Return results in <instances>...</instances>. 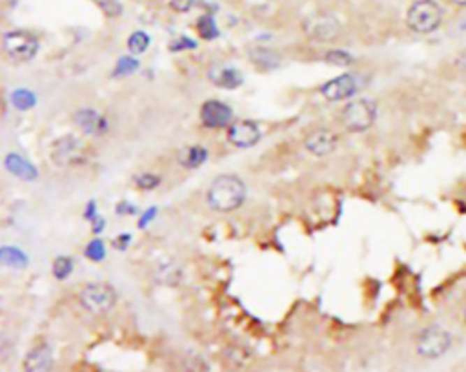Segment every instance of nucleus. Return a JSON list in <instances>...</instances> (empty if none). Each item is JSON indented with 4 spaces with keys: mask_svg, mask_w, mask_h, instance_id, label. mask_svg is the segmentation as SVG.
<instances>
[{
    "mask_svg": "<svg viewBox=\"0 0 466 372\" xmlns=\"http://www.w3.org/2000/svg\"><path fill=\"white\" fill-rule=\"evenodd\" d=\"M208 205L215 212H233L240 208L246 199V185L240 177L233 173H224L219 176L208 188Z\"/></svg>",
    "mask_w": 466,
    "mask_h": 372,
    "instance_id": "obj_1",
    "label": "nucleus"
},
{
    "mask_svg": "<svg viewBox=\"0 0 466 372\" xmlns=\"http://www.w3.org/2000/svg\"><path fill=\"white\" fill-rule=\"evenodd\" d=\"M117 290L110 283H89L79 290L80 307L93 316H106L117 305Z\"/></svg>",
    "mask_w": 466,
    "mask_h": 372,
    "instance_id": "obj_2",
    "label": "nucleus"
},
{
    "mask_svg": "<svg viewBox=\"0 0 466 372\" xmlns=\"http://www.w3.org/2000/svg\"><path fill=\"white\" fill-rule=\"evenodd\" d=\"M443 22V8L435 0H416L407 13L408 28L419 35L435 31Z\"/></svg>",
    "mask_w": 466,
    "mask_h": 372,
    "instance_id": "obj_3",
    "label": "nucleus"
},
{
    "mask_svg": "<svg viewBox=\"0 0 466 372\" xmlns=\"http://www.w3.org/2000/svg\"><path fill=\"white\" fill-rule=\"evenodd\" d=\"M86 155H88V148L75 135H62L53 141L50 150L51 161L59 168L79 166L86 161Z\"/></svg>",
    "mask_w": 466,
    "mask_h": 372,
    "instance_id": "obj_4",
    "label": "nucleus"
},
{
    "mask_svg": "<svg viewBox=\"0 0 466 372\" xmlns=\"http://www.w3.org/2000/svg\"><path fill=\"white\" fill-rule=\"evenodd\" d=\"M375 115H377V106H375L374 101L357 99V101H351L342 108L341 121L348 131L359 134V131L368 130L370 126L374 124Z\"/></svg>",
    "mask_w": 466,
    "mask_h": 372,
    "instance_id": "obj_5",
    "label": "nucleus"
},
{
    "mask_svg": "<svg viewBox=\"0 0 466 372\" xmlns=\"http://www.w3.org/2000/svg\"><path fill=\"white\" fill-rule=\"evenodd\" d=\"M6 55L15 62H29L38 53V38L24 29H13L2 37Z\"/></svg>",
    "mask_w": 466,
    "mask_h": 372,
    "instance_id": "obj_6",
    "label": "nucleus"
},
{
    "mask_svg": "<svg viewBox=\"0 0 466 372\" xmlns=\"http://www.w3.org/2000/svg\"><path fill=\"white\" fill-rule=\"evenodd\" d=\"M450 347H452V336L443 327L430 325L417 336V352L425 358H439L446 354Z\"/></svg>",
    "mask_w": 466,
    "mask_h": 372,
    "instance_id": "obj_7",
    "label": "nucleus"
},
{
    "mask_svg": "<svg viewBox=\"0 0 466 372\" xmlns=\"http://www.w3.org/2000/svg\"><path fill=\"white\" fill-rule=\"evenodd\" d=\"M303 29L312 41L315 42H330L341 33V24L330 13L312 15L303 24Z\"/></svg>",
    "mask_w": 466,
    "mask_h": 372,
    "instance_id": "obj_8",
    "label": "nucleus"
},
{
    "mask_svg": "<svg viewBox=\"0 0 466 372\" xmlns=\"http://www.w3.org/2000/svg\"><path fill=\"white\" fill-rule=\"evenodd\" d=\"M231 117L233 112L226 103L212 99L201 106L198 112V119L203 122V126L210 128V130H221V128H228L231 124Z\"/></svg>",
    "mask_w": 466,
    "mask_h": 372,
    "instance_id": "obj_9",
    "label": "nucleus"
},
{
    "mask_svg": "<svg viewBox=\"0 0 466 372\" xmlns=\"http://www.w3.org/2000/svg\"><path fill=\"white\" fill-rule=\"evenodd\" d=\"M361 88V77L356 73H347L341 75L337 79L328 80L321 88L323 97L332 101V103H337V101H344V99L354 97Z\"/></svg>",
    "mask_w": 466,
    "mask_h": 372,
    "instance_id": "obj_10",
    "label": "nucleus"
},
{
    "mask_svg": "<svg viewBox=\"0 0 466 372\" xmlns=\"http://www.w3.org/2000/svg\"><path fill=\"white\" fill-rule=\"evenodd\" d=\"M73 122L82 134L92 135V137H102L110 130V122L101 112L93 108H80L73 113Z\"/></svg>",
    "mask_w": 466,
    "mask_h": 372,
    "instance_id": "obj_11",
    "label": "nucleus"
},
{
    "mask_svg": "<svg viewBox=\"0 0 466 372\" xmlns=\"http://www.w3.org/2000/svg\"><path fill=\"white\" fill-rule=\"evenodd\" d=\"M261 139V130L254 121H235L228 126V141L237 148H252Z\"/></svg>",
    "mask_w": 466,
    "mask_h": 372,
    "instance_id": "obj_12",
    "label": "nucleus"
},
{
    "mask_svg": "<svg viewBox=\"0 0 466 372\" xmlns=\"http://www.w3.org/2000/svg\"><path fill=\"white\" fill-rule=\"evenodd\" d=\"M337 145H339L337 134L332 130H328V128H319V130H314L312 134L306 135V139H305L306 150H308L310 154L319 155V157L332 154L333 150L337 148Z\"/></svg>",
    "mask_w": 466,
    "mask_h": 372,
    "instance_id": "obj_13",
    "label": "nucleus"
},
{
    "mask_svg": "<svg viewBox=\"0 0 466 372\" xmlns=\"http://www.w3.org/2000/svg\"><path fill=\"white\" fill-rule=\"evenodd\" d=\"M53 350L48 343L35 345L24 358V372H51Z\"/></svg>",
    "mask_w": 466,
    "mask_h": 372,
    "instance_id": "obj_14",
    "label": "nucleus"
},
{
    "mask_svg": "<svg viewBox=\"0 0 466 372\" xmlns=\"http://www.w3.org/2000/svg\"><path fill=\"white\" fill-rule=\"evenodd\" d=\"M4 164H6V170H8V172L13 173V176L19 177V179H22V181H35V179L38 177L37 168L33 166L28 159L22 157V155H19V154L6 155Z\"/></svg>",
    "mask_w": 466,
    "mask_h": 372,
    "instance_id": "obj_15",
    "label": "nucleus"
},
{
    "mask_svg": "<svg viewBox=\"0 0 466 372\" xmlns=\"http://www.w3.org/2000/svg\"><path fill=\"white\" fill-rule=\"evenodd\" d=\"M208 79L212 80L215 86L219 88H226V90H233L237 86L242 84V77H240L239 71L235 68H231V66H213L210 68L208 71Z\"/></svg>",
    "mask_w": 466,
    "mask_h": 372,
    "instance_id": "obj_16",
    "label": "nucleus"
},
{
    "mask_svg": "<svg viewBox=\"0 0 466 372\" xmlns=\"http://www.w3.org/2000/svg\"><path fill=\"white\" fill-rule=\"evenodd\" d=\"M248 55H249V61H252V64L263 71L275 70V68L281 66V55H279L275 50H272V48L257 46V48H254V50H249Z\"/></svg>",
    "mask_w": 466,
    "mask_h": 372,
    "instance_id": "obj_17",
    "label": "nucleus"
},
{
    "mask_svg": "<svg viewBox=\"0 0 466 372\" xmlns=\"http://www.w3.org/2000/svg\"><path fill=\"white\" fill-rule=\"evenodd\" d=\"M155 278L161 285H166V287H177V285L182 281V270L177 263L173 261H162L159 263L157 269H155Z\"/></svg>",
    "mask_w": 466,
    "mask_h": 372,
    "instance_id": "obj_18",
    "label": "nucleus"
},
{
    "mask_svg": "<svg viewBox=\"0 0 466 372\" xmlns=\"http://www.w3.org/2000/svg\"><path fill=\"white\" fill-rule=\"evenodd\" d=\"M206 161H208V150L204 148V146H186L179 155L180 166L188 168V170H195V168L203 166Z\"/></svg>",
    "mask_w": 466,
    "mask_h": 372,
    "instance_id": "obj_19",
    "label": "nucleus"
},
{
    "mask_svg": "<svg viewBox=\"0 0 466 372\" xmlns=\"http://www.w3.org/2000/svg\"><path fill=\"white\" fill-rule=\"evenodd\" d=\"M0 265L11 266V269H24L28 265V257L19 248L0 247Z\"/></svg>",
    "mask_w": 466,
    "mask_h": 372,
    "instance_id": "obj_20",
    "label": "nucleus"
},
{
    "mask_svg": "<svg viewBox=\"0 0 466 372\" xmlns=\"http://www.w3.org/2000/svg\"><path fill=\"white\" fill-rule=\"evenodd\" d=\"M11 103L17 110H31L37 103V97H35V93L29 92V90H17L11 95Z\"/></svg>",
    "mask_w": 466,
    "mask_h": 372,
    "instance_id": "obj_21",
    "label": "nucleus"
},
{
    "mask_svg": "<svg viewBox=\"0 0 466 372\" xmlns=\"http://www.w3.org/2000/svg\"><path fill=\"white\" fill-rule=\"evenodd\" d=\"M150 46V37L144 31H135L131 33V37L128 38V50L133 55H140L148 50Z\"/></svg>",
    "mask_w": 466,
    "mask_h": 372,
    "instance_id": "obj_22",
    "label": "nucleus"
},
{
    "mask_svg": "<svg viewBox=\"0 0 466 372\" xmlns=\"http://www.w3.org/2000/svg\"><path fill=\"white\" fill-rule=\"evenodd\" d=\"M53 276H55L59 281H62V279L70 278L71 272H73V259L68 256H60L57 257L55 263H53Z\"/></svg>",
    "mask_w": 466,
    "mask_h": 372,
    "instance_id": "obj_23",
    "label": "nucleus"
},
{
    "mask_svg": "<svg viewBox=\"0 0 466 372\" xmlns=\"http://www.w3.org/2000/svg\"><path fill=\"white\" fill-rule=\"evenodd\" d=\"M139 70V62L133 57H122L117 62L115 70H113V75L115 77H128V75L135 73V71Z\"/></svg>",
    "mask_w": 466,
    "mask_h": 372,
    "instance_id": "obj_24",
    "label": "nucleus"
},
{
    "mask_svg": "<svg viewBox=\"0 0 466 372\" xmlns=\"http://www.w3.org/2000/svg\"><path fill=\"white\" fill-rule=\"evenodd\" d=\"M197 31L198 35L206 38V41H212V38H215L219 35V29L217 26H215V22H213L212 17H201L197 22Z\"/></svg>",
    "mask_w": 466,
    "mask_h": 372,
    "instance_id": "obj_25",
    "label": "nucleus"
},
{
    "mask_svg": "<svg viewBox=\"0 0 466 372\" xmlns=\"http://www.w3.org/2000/svg\"><path fill=\"white\" fill-rule=\"evenodd\" d=\"M159 185H161V177L155 176V173H140V176L135 177V186L140 190H153Z\"/></svg>",
    "mask_w": 466,
    "mask_h": 372,
    "instance_id": "obj_26",
    "label": "nucleus"
},
{
    "mask_svg": "<svg viewBox=\"0 0 466 372\" xmlns=\"http://www.w3.org/2000/svg\"><path fill=\"white\" fill-rule=\"evenodd\" d=\"M84 254L92 261H102L106 257V247H104V243H102L101 239H93L88 247H86Z\"/></svg>",
    "mask_w": 466,
    "mask_h": 372,
    "instance_id": "obj_27",
    "label": "nucleus"
},
{
    "mask_svg": "<svg viewBox=\"0 0 466 372\" xmlns=\"http://www.w3.org/2000/svg\"><path fill=\"white\" fill-rule=\"evenodd\" d=\"M97 4L101 6V10L110 17H119L122 13V6L119 0H97Z\"/></svg>",
    "mask_w": 466,
    "mask_h": 372,
    "instance_id": "obj_28",
    "label": "nucleus"
},
{
    "mask_svg": "<svg viewBox=\"0 0 466 372\" xmlns=\"http://www.w3.org/2000/svg\"><path fill=\"white\" fill-rule=\"evenodd\" d=\"M326 61L332 62V64L344 66V64H350L351 57L347 55V53H344V52H330L326 55Z\"/></svg>",
    "mask_w": 466,
    "mask_h": 372,
    "instance_id": "obj_29",
    "label": "nucleus"
},
{
    "mask_svg": "<svg viewBox=\"0 0 466 372\" xmlns=\"http://www.w3.org/2000/svg\"><path fill=\"white\" fill-rule=\"evenodd\" d=\"M194 6V0H171V8L175 11H189Z\"/></svg>",
    "mask_w": 466,
    "mask_h": 372,
    "instance_id": "obj_30",
    "label": "nucleus"
},
{
    "mask_svg": "<svg viewBox=\"0 0 466 372\" xmlns=\"http://www.w3.org/2000/svg\"><path fill=\"white\" fill-rule=\"evenodd\" d=\"M195 42L189 41V38H179V42H173L171 44V50H194Z\"/></svg>",
    "mask_w": 466,
    "mask_h": 372,
    "instance_id": "obj_31",
    "label": "nucleus"
},
{
    "mask_svg": "<svg viewBox=\"0 0 466 372\" xmlns=\"http://www.w3.org/2000/svg\"><path fill=\"white\" fill-rule=\"evenodd\" d=\"M155 214H157V210L150 208L148 212H146V214L143 215V219H140V227H146V224H148L150 221H152V219L155 217Z\"/></svg>",
    "mask_w": 466,
    "mask_h": 372,
    "instance_id": "obj_32",
    "label": "nucleus"
},
{
    "mask_svg": "<svg viewBox=\"0 0 466 372\" xmlns=\"http://www.w3.org/2000/svg\"><path fill=\"white\" fill-rule=\"evenodd\" d=\"M119 214H137V210H135V206L128 205V203H120L119 205V210H117Z\"/></svg>",
    "mask_w": 466,
    "mask_h": 372,
    "instance_id": "obj_33",
    "label": "nucleus"
},
{
    "mask_svg": "<svg viewBox=\"0 0 466 372\" xmlns=\"http://www.w3.org/2000/svg\"><path fill=\"white\" fill-rule=\"evenodd\" d=\"M119 238H120V243H119V241H115V247L119 248V250H124V248L128 247L129 236H128V234H126V236H119Z\"/></svg>",
    "mask_w": 466,
    "mask_h": 372,
    "instance_id": "obj_34",
    "label": "nucleus"
},
{
    "mask_svg": "<svg viewBox=\"0 0 466 372\" xmlns=\"http://www.w3.org/2000/svg\"><path fill=\"white\" fill-rule=\"evenodd\" d=\"M104 228V219L101 217H93V232L99 234Z\"/></svg>",
    "mask_w": 466,
    "mask_h": 372,
    "instance_id": "obj_35",
    "label": "nucleus"
},
{
    "mask_svg": "<svg viewBox=\"0 0 466 372\" xmlns=\"http://www.w3.org/2000/svg\"><path fill=\"white\" fill-rule=\"evenodd\" d=\"M457 68L466 75V53H463V55L457 59Z\"/></svg>",
    "mask_w": 466,
    "mask_h": 372,
    "instance_id": "obj_36",
    "label": "nucleus"
},
{
    "mask_svg": "<svg viewBox=\"0 0 466 372\" xmlns=\"http://www.w3.org/2000/svg\"><path fill=\"white\" fill-rule=\"evenodd\" d=\"M450 2H452V4H456V6H461V8H465V6H466V0H450Z\"/></svg>",
    "mask_w": 466,
    "mask_h": 372,
    "instance_id": "obj_37",
    "label": "nucleus"
},
{
    "mask_svg": "<svg viewBox=\"0 0 466 372\" xmlns=\"http://www.w3.org/2000/svg\"><path fill=\"white\" fill-rule=\"evenodd\" d=\"M465 320H466V312H465Z\"/></svg>",
    "mask_w": 466,
    "mask_h": 372,
    "instance_id": "obj_38",
    "label": "nucleus"
}]
</instances>
